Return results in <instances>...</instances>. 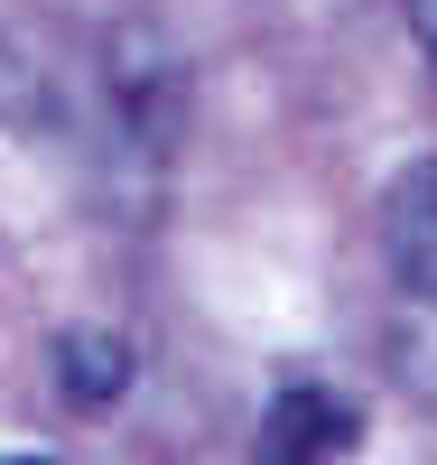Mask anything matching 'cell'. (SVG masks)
<instances>
[{
  "label": "cell",
  "mask_w": 437,
  "mask_h": 465,
  "mask_svg": "<svg viewBox=\"0 0 437 465\" xmlns=\"http://www.w3.org/2000/svg\"><path fill=\"white\" fill-rule=\"evenodd\" d=\"M353 438H363V410L344 391L289 381V391L261 410V429H252V465H335V456H353Z\"/></svg>",
  "instance_id": "cell-1"
},
{
  "label": "cell",
  "mask_w": 437,
  "mask_h": 465,
  "mask_svg": "<svg viewBox=\"0 0 437 465\" xmlns=\"http://www.w3.org/2000/svg\"><path fill=\"white\" fill-rule=\"evenodd\" d=\"M382 252H391V280L437 307V159L401 168V186L382 196Z\"/></svg>",
  "instance_id": "cell-2"
},
{
  "label": "cell",
  "mask_w": 437,
  "mask_h": 465,
  "mask_svg": "<svg viewBox=\"0 0 437 465\" xmlns=\"http://www.w3.org/2000/svg\"><path fill=\"white\" fill-rule=\"evenodd\" d=\"M56 391L74 401V410H112L131 391V344L112 335V326H74L65 344H56Z\"/></svg>",
  "instance_id": "cell-3"
},
{
  "label": "cell",
  "mask_w": 437,
  "mask_h": 465,
  "mask_svg": "<svg viewBox=\"0 0 437 465\" xmlns=\"http://www.w3.org/2000/svg\"><path fill=\"white\" fill-rule=\"evenodd\" d=\"M0 122L10 131H56L65 122V94L47 84V65L28 47H10V37H0Z\"/></svg>",
  "instance_id": "cell-4"
},
{
  "label": "cell",
  "mask_w": 437,
  "mask_h": 465,
  "mask_svg": "<svg viewBox=\"0 0 437 465\" xmlns=\"http://www.w3.org/2000/svg\"><path fill=\"white\" fill-rule=\"evenodd\" d=\"M410 28H419V47H428V65H437V0H410Z\"/></svg>",
  "instance_id": "cell-5"
},
{
  "label": "cell",
  "mask_w": 437,
  "mask_h": 465,
  "mask_svg": "<svg viewBox=\"0 0 437 465\" xmlns=\"http://www.w3.org/2000/svg\"><path fill=\"white\" fill-rule=\"evenodd\" d=\"M0 465H56V456H0Z\"/></svg>",
  "instance_id": "cell-6"
}]
</instances>
